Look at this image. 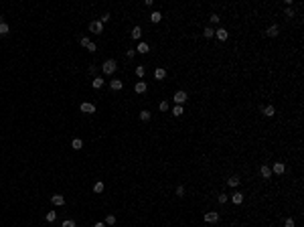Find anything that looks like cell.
<instances>
[{
  "mask_svg": "<svg viewBox=\"0 0 304 227\" xmlns=\"http://www.w3.org/2000/svg\"><path fill=\"white\" fill-rule=\"evenodd\" d=\"M116 67H118V63H116L114 59H108V61H105V63L101 65V69H103V73H105V75H114Z\"/></svg>",
  "mask_w": 304,
  "mask_h": 227,
  "instance_id": "6da1fadb",
  "label": "cell"
},
{
  "mask_svg": "<svg viewBox=\"0 0 304 227\" xmlns=\"http://www.w3.org/2000/svg\"><path fill=\"white\" fill-rule=\"evenodd\" d=\"M79 43H81V47H85V49H87L89 53H93V51L97 49V47H95V43H91L87 37H81V41H79Z\"/></svg>",
  "mask_w": 304,
  "mask_h": 227,
  "instance_id": "7a4b0ae2",
  "label": "cell"
},
{
  "mask_svg": "<svg viewBox=\"0 0 304 227\" xmlns=\"http://www.w3.org/2000/svg\"><path fill=\"white\" fill-rule=\"evenodd\" d=\"M205 221L211 223V225L217 223V221H219V213H217V211H209V213H205Z\"/></svg>",
  "mask_w": 304,
  "mask_h": 227,
  "instance_id": "3957f363",
  "label": "cell"
},
{
  "mask_svg": "<svg viewBox=\"0 0 304 227\" xmlns=\"http://www.w3.org/2000/svg\"><path fill=\"white\" fill-rule=\"evenodd\" d=\"M89 31H91V33H95V34H100L101 31H103V24H101V21H93V23L89 24Z\"/></svg>",
  "mask_w": 304,
  "mask_h": 227,
  "instance_id": "277c9868",
  "label": "cell"
},
{
  "mask_svg": "<svg viewBox=\"0 0 304 227\" xmlns=\"http://www.w3.org/2000/svg\"><path fill=\"white\" fill-rule=\"evenodd\" d=\"M172 100H174V102H177V105H182V103L187 102V93H185V91H177V93H174V97H172Z\"/></svg>",
  "mask_w": 304,
  "mask_h": 227,
  "instance_id": "5b68a950",
  "label": "cell"
},
{
  "mask_svg": "<svg viewBox=\"0 0 304 227\" xmlns=\"http://www.w3.org/2000/svg\"><path fill=\"white\" fill-rule=\"evenodd\" d=\"M79 108H81V112H83V114H95V105H93V103L83 102L81 105H79Z\"/></svg>",
  "mask_w": 304,
  "mask_h": 227,
  "instance_id": "8992f818",
  "label": "cell"
},
{
  "mask_svg": "<svg viewBox=\"0 0 304 227\" xmlns=\"http://www.w3.org/2000/svg\"><path fill=\"white\" fill-rule=\"evenodd\" d=\"M51 203L57 205V207H61V205H65V197L63 195H53L51 197Z\"/></svg>",
  "mask_w": 304,
  "mask_h": 227,
  "instance_id": "52a82bcc",
  "label": "cell"
},
{
  "mask_svg": "<svg viewBox=\"0 0 304 227\" xmlns=\"http://www.w3.org/2000/svg\"><path fill=\"white\" fill-rule=\"evenodd\" d=\"M110 87H112L114 91H120L122 87H124V83H122L120 79H112V81H110Z\"/></svg>",
  "mask_w": 304,
  "mask_h": 227,
  "instance_id": "ba28073f",
  "label": "cell"
},
{
  "mask_svg": "<svg viewBox=\"0 0 304 227\" xmlns=\"http://www.w3.org/2000/svg\"><path fill=\"white\" fill-rule=\"evenodd\" d=\"M262 112H264V116H266V118H272V116H276V108H274V105H266Z\"/></svg>",
  "mask_w": 304,
  "mask_h": 227,
  "instance_id": "9c48e42d",
  "label": "cell"
},
{
  "mask_svg": "<svg viewBox=\"0 0 304 227\" xmlns=\"http://www.w3.org/2000/svg\"><path fill=\"white\" fill-rule=\"evenodd\" d=\"M286 170V166H284V162H276L274 166H272V172H276V174H282Z\"/></svg>",
  "mask_w": 304,
  "mask_h": 227,
  "instance_id": "30bf717a",
  "label": "cell"
},
{
  "mask_svg": "<svg viewBox=\"0 0 304 227\" xmlns=\"http://www.w3.org/2000/svg\"><path fill=\"white\" fill-rule=\"evenodd\" d=\"M215 37H217L219 41H227V31L225 29H217V31H215Z\"/></svg>",
  "mask_w": 304,
  "mask_h": 227,
  "instance_id": "8fae6325",
  "label": "cell"
},
{
  "mask_svg": "<svg viewBox=\"0 0 304 227\" xmlns=\"http://www.w3.org/2000/svg\"><path fill=\"white\" fill-rule=\"evenodd\" d=\"M148 51H150V47H148L146 43H140V45H138V49H136V53H142V55H146Z\"/></svg>",
  "mask_w": 304,
  "mask_h": 227,
  "instance_id": "7c38bea8",
  "label": "cell"
},
{
  "mask_svg": "<svg viewBox=\"0 0 304 227\" xmlns=\"http://www.w3.org/2000/svg\"><path fill=\"white\" fill-rule=\"evenodd\" d=\"M259 172H262V176H264V179H270V176H272V168H270V166H262V168H259Z\"/></svg>",
  "mask_w": 304,
  "mask_h": 227,
  "instance_id": "4fadbf2b",
  "label": "cell"
},
{
  "mask_svg": "<svg viewBox=\"0 0 304 227\" xmlns=\"http://www.w3.org/2000/svg\"><path fill=\"white\" fill-rule=\"evenodd\" d=\"M231 201H233L235 205H241V203H243V195H241V193H233Z\"/></svg>",
  "mask_w": 304,
  "mask_h": 227,
  "instance_id": "5bb4252c",
  "label": "cell"
},
{
  "mask_svg": "<svg viewBox=\"0 0 304 227\" xmlns=\"http://www.w3.org/2000/svg\"><path fill=\"white\" fill-rule=\"evenodd\" d=\"M134 89H136V93H144V91H146V83H144V81H138Z\"/></svg>",
  "mask_w": 304,
  "mask_h": 227,
  "instance_id": "9a60e30c",
  "label": "cell"
},
{
  "mask_svg": "<svg viewBox=\"0 0 304 227\" xmlns=\"http://www.w3.org/2000/svg\"><path fill=\"white\" fill-rule=\"evenodd\" d=\"M154 77H156V79H164V77H166V71H164L162 67H158L156 71H154Z\"/></svg>",
  "mask_w": 304,
  "mask_h": 227,
  "instance_id": "2e32d148",
  "label": "cell"
},
{
  "mask_svg": "<svg viewBox=\"0 0 304 227\" xmlns=\"http://www.w3.org/2000/svg\"><path fill=\"white\" fill-rule=\"evenodd\" d=\"M150 21H152V23H160V21H162V14H160L158 10H154L152 14H150Z\"/></svg>",
  "mask_w": 304,
  "mask_h": 227,
  "instance_id": "e0dca14e",
  "label": "cell"
},
{
  "mask_svg": "<svg viewBox=\"0 0 304 227\" xmlns=\"http://www.w3.org/2000/svg\"><path fill=\"white\" fill-rule=\"evenodd\" d=\"M91 85H93V89H100V87H103V79L101 77H95V79L91 81Z\"/></svg>",
  "mask_w": 304,
  "mask_h": 227,
  "instance_id": "ac0fdd59",
  "label": "cell"
},
{
  "mask_svg": "<svg viewBox=\"0 0 304 227\" xmlns=\"http://www.w3.org/2000/svg\"><path fill=\"white\" fill-rule=\"evenodd\" d=\"M8 33H10V26L6 23H0V34L4 37V34H8Z\"/></svg>",
  "mask_w": 304,
  "mask_h": 227,
  "instance_id": "d6986e66",
  "label": "cell"
},
{
  "mask_svg": "<svg viewBox=\"0 0 304 227\" xmlns=\"http://www.w3.org/2000/svg\"><path fill=\"white\" fill-rule=\"evenodd\" d=\"M140 37H142V29L140 26H134L132 29V39H140Z\"/></svg>",
  "mask_w": 304,
  "mask_h": 227,
  "instance_id": "ffe728a7",
  "label": "cell"
},
{
  "mask_svg": "<svg viewBox=\"0 0 304 227\" xmlns=\"http://www.w3.org/2000/svg\"><path fill=\"white\" fill-rule=\"evenodd\" d=\"M278 33H280V31H278V26L274 24V26L268 29V33H266V34H268V37H278Z\"/></svg>",
  "mask_w": 304,
  "mask_h": 227,
  "instance_id": "44dd1931",
  "label": "cell"
},
{
  "mask_svg": "<svg viewBox=\"0 0 304 227\" xmlns=\"http://www.w3.org/2000/svg\"><path fill=\"white\" fill-rule=\"evenodd\" d=\"M71 146H73V150H81V146H83V142H81L79 138H75V140L71 142Z\"/></svg>",
  "mask_w": 304,
  "mask_h": 227,
  "instance_id": "7402d4cb",
  "label": "cell"
},
{
  "mask_svg": "<svg viewBox=\"0 0 304 227\" xmlns=\"http://www.w3.org/2000/svg\"><path fill=\"white\" fill-rule=\"evenodd\" d=\"M45 219H47V221H49V223H53V221H55V219H57V213H55V211H49V213H47V215H45Z\"/></svg>",
  "mask_w": 304,
  "mask_h": 227,
  "instance_id": "603a6c76",
  "label": "cell"
},
{
  "mask_svg": "<svg viewBox=\"0 0 304 227\" xmlns=\"http://www.w3.org/2000/svg\"><path fill=\"white\" fill-rule=\"evenodd\" d=\"M140 120H142V122H148V120H150V112H148V110H142V112H140Z\"/></svg>",
  "mask_w": 304,
  "mask_h": 227,
  "instance_id": "cb8c5ba5",
  "label": "cell"
},
{
  "mask_svg": "<svg viewBox=\"0 0 304 227\" xmlns=\"http://www.w3.org/2000/svg\"><path fill=\"white\" fill-rule=\"evenodd\" d=\"M93 193H103V182L97 181L95 185H93Z\"/></svg>",
  "mask_w": 304,
  "mask_h": 227,
  "instance_id": "d4e9b609",
  "label": "cell"
},
{
  "mask_svg": "<svg viewBox=\"0 0 304 227\" xmlns=\"http://www.w3.org/2000/svg\"><path fill=\"white\" fill-rule=\"evenodd\" d=\"M227 185H229V187H237V185H239V179H237V176H231V179H227Z\"/></svg>",
  "mask_w": 304,
  "mask_h": 227,
  "instance_id": "484cf974",
  "label": "cell"
},
{
  "mask_svg": "<svg viewBox=\"0 0 304 227\" xmlns=\"http://www.w3.org/2000/svg\"><path fill=\"white\" fill-rule=\"evenodd\" d=\"M213 34H215L213 29H205V31H203V37H205V39H211Z\"/></svg>",
  "mask_w": 304,
  "mask_h": 227,
  "instance_id": "4316f807",
  "label": "cell"
},
{
  "mask_svg": "<svg viewBox=\"0 0 304 227\" xmlns=\"http://www.w3.org/2000/svg\"><path fill=\"white\" fill-rule=\"evenodd\" d=\"M172 114H174L177 118H179L180 114H185V112H182V105H174V108H172Z\"/></svg>",
  "mask_w": 304,
  "mask_h": 227,
  "instance_id": "83f0119b",
  "label": "cell"
},
{
  "mask_svg": "<svg viewBox=\"0 0 304 227\" xmlns=\"http://www.w3.org/2000/svg\"><path fill=\"white\" fill-rule=\"evenodd\" d=\"M114 223H116V217H114V215L105 217V225H114Z\"/></svg>",
  "mask_w": 304,
  "mask_h": 227,
  "instance_id": "f1b7e54d",
  "label": "cell"
},
{
  "mask_svg": "<svg viewBox=\"0 0 304 227\" xmlns=\"http://www.w3.org/2000/svg\"><path fill=\"white\" fill-rule=\"evenodd\" d=\"M158 110H160V112H166V110H168V103H166V102H160V103H158Z\"/></svg>",
  "mask_w": 304,
  "mask_h": 227,
  "instance_id": "f546056e",
  "label": "cell"
},
{
  "mask_svg": "<svg viewBox=\"0 0 304 227\" xmlns=\"http://www.w3.org/2000/svg\"><path fill=\"white\" fill-rule=\"evenodd\" d=\"M61 227H75V221L67 219V221H63V225H61Z\"/></svg>",
  "mask_w": 304,
  "mask_h": 227,
  "instance_id": "4dcf8cb0",
  "label": "cell"
},
{
  "mask_svg": "<svg viewBox=\"0 0 304 227\" xmlns=\"http://www.w3.org/2000/svg\"><path fill=\"white\" fill-rule=\"evenodd\" d=\"M136 75H138V77H142V75H144V67H142V65H140V67H136Z\"/></svg>",
  "mask_w": 304,
  "mask_h": 227,
  "instance_id": "1f68e13d",
  "label": "cell"
},
{
  "mask_svg": "<svg viewBox=\"0 0 304 227\" xmlns=\"http://www.w3.org/2000/svg\"><path fill=\"white\" fill-rule=\"evenodd\" d=\"M284 225H286V227H294V219H292V217H288V219H286V223H284Z\"/></svg>",
  "mask_w": 304,
  "mask_h": 227,
  "instance_id": "d6a6232c",
  "label": "cell"
},
{
  "mask_svg": "<svg viewBox=\"0 0 304 227\" xmlns=\"http://www.w3.org/2000/svg\"><path fill=\"white\" fill-rule=\"evenodd\" d=\"M134 57H136V49H130L128 51V59H134Z\"/></svg>",
  "mask_w": 304,
  "mask_h": 227,
  "instance_id": "836d02e7",
  "label": "cell"
},
{
  "mask_svg": "<svg viewBox=\"0 0 304 227\" xmlns=\"http://www.w3.org/2000/svg\"><path fill=\"white\" fill-rule=\"evenodd\" d=\"M177 195L182 197V195H185V187H177Z\"/></svg>",
  "mask_w": 304,
  "mask_h": 227,
  "instance_id": "e575fe53",
  "label": "cell"
},
{
  "mask_svg": "<svg viewBox=\"0 0 304 227\" xmlns=\"http://www.w3.org/2000/svg\"><path fill=\"white\" fill-rule=\"evenodd\" d=\"M211 23H213V24L219 23V16H217V14H211Z\"/></svg>",
  "mask_w": 304,
  "mask_h": 227,
  "instance_id": "d590c367",
  "label": "cell"
},
{
  "mask_svg": "<svg viewBox=\"0 0 304 227\" xmlns=\"http://www.w3.org/2000/svg\"><path fill=\"white\" fill-rule=\"evenodd\" d=\"M108 21H110V14H108V12H105V14H103V16H101V24H103V23H108Z\"/></svg>",
  "mask_w": 304,
  "mask_h": 227,
  "instance_id": "8d00e7d4",
  "label": "cell"
},
{
  "mask_svg": "<svg viewBox=\"0 0 304 227\" xmlns=\"http://www.w3.org/2000/svg\"><path fill=\"white\" fill-rule=\"evenodd\" d=\"M219 203H227V195H219Z\"/></svg>",
  "mask_w": 304,
  "mask_h": 227,
  "instance_id": "74e56055",
  "label": "cell"
},
{
  "mask_svg": "<svg viewBox=\"0 0 304 227\" xmlns=\"http://www.w3.org/2000/svg\"><path fill=\"white\" fill-rule=\"evenodd\" d=\"M93 227H105V223H95Z\"/></svg>",
  "mask_w": 304,
  "mask_h": 227,
  "instance_id": "f35d334b",
  "label": "cell"
}]
</instances>
